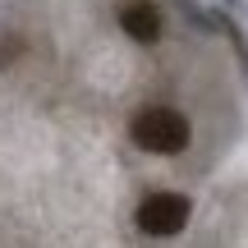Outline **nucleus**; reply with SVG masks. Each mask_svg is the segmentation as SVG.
I'll list each match as a JSON object with an SVG mask.
<instances>
[{"mask_svg":"<svg viewBox=\"0 0 248 248\" xmlns=\"http://www.w3.org/2000/svg\"><path fill=\"white\" fill-rule=\"evenodd\" d=\"M133 142L142 152H161V156H175L188 147V120L170 106H147L133 115Z\"/></svg>","mask_w":248,"mask_h":248,"instance_id":"obj_1","label":"nucleus"},{"mask_svg":"<svg viewBox=\"0 0 248 248\" xmlns=\"http://www.w3.org/2000/svg\"><path fill=\"white\" fill-rule=\"evenodd\" d=\"M138 225L147 234H179L188 225V198L184 193H152V198H142Z\"/></svg>","mask_w":248,"mask_h":248,"instance_id":"obj_2","label":"nucleus"},{"mask_svg":"<svg viewBox=\"0 0 248 248\" xmlns=\"http://www.w3.org/2000/svg\"><path fill=\"white\" fill-rule=\"evenodd\" d=\"M120 28L133 37V42L152 46L161 37V9L152 5V0H129V5L120 9Z\"/></svg>","mask_w":248,"mask_h":248,"instance_id":"obj_3","label":"nucleus"}]
</instances>
